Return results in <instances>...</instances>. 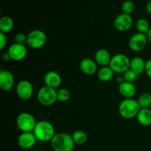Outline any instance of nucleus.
I'll list each match as a JSON object with an SVG mask.
<instances>
[{"label":"nucleus","mask_w":151,"mask_h":151,"mask_svg":"<svg viewBox=\"0 0 151 151\" xmlns=\"http://www.w3.org/2000/svg\"><path fill=\"white\" fill-rule=\"evenodd\" d=\"M32 132L36 137L37 140L43 142H51L56 134L52 124L46 120L37 122Z\"/></svg>","instance_id":"obj_1"},{"label":"nucleus","mask_w":151,"mask_h":151,"mask_svg":"<svg viewBox=\"0 0 151 151\" xmlns=\"http://www.w3.org/2000/svg\"><path fill=\"white\" fill-rule=\"evenodd\" d=\"M50 142L55 151H72L75 145L72 135L66 133L56 134Z\"/></svg>","instance_id":"obj_2"},{"label":"nucleus","mask_w":151,"mask_h":151,"mask_svg":"<svg viewBox=\"0 0 151 151\" xmlns=\"http://www.w3.org/2000/svg\"><path fill=\"white\" fill-rule=\"evenodd\" d=\"M146 10L147 11V13L151 14V1H148L146 4Z\"/></svg>","instance_id":"obj_32"},{"label":"nucleus","mask_w":151,"mask_h":151,"mask_svg":"<svg viewBox=\"0 0 151 151\" xmlns=\"http://www.w3.org/2000/svg\"><path fill=\"white\" fill-rule=\"evenodd\" d=\"M137 102L141 109H149L151 106V94L144 92L139 97Z\"/></svg>","instance_id":"obj_23"},{"label":"nucleus","mask_w":151,"mask_h":151,"mask_svg":"<svg viewBox=\"0 0 151 151\" xmlns=\"http://www.w3.org/2000/svg\"><path fill=\"white\" fill-rule=\"evenodd\" d=\"M47 37L45 32L41 29H35L27 35V44L30 48L38 50L46 44Z\"/></svg>","instance_id":"obj_7"},{"label":"nucleus","mask_w":151,"mask_h":151,"mask_svg":"<svg viewBox=\"0 0 151 151\" xmlns=\"http://www.w3.org/2000/svg\"><path fill=\"white\" fill-rule=\"evenodd\" d=\"M14 22L10 16H3L0 19V32L7 34L13 29Z\"/></svg>","instance_id":"obj_21"},{"label":"nucleus","mask_w":151,"mask_h":151,"mask_svg":"<svg viewBox=\"0 0 151 151\" xmlns=\"http://www.w3.org/2000/svg\"><path fill=\"white\" fill-rule=\"evenodd\" d=\"M71 93L68 89L65 88H59L57 90V100L61 103L67 102L70 99Z\"/></svg>","instance_id":"obj_25"},{"label":"nucleus","mask_w":151,"mask_h":151,"mask_svg":"<svg viewBox=\"0 0 151 151\" xmlns=\"http://www.w3.org/2000/svg\"><path fill=\"white\" fill-rule=\"evenodd\" d=\"M2 59L4 60H5V61H8V60H11V58H10L9 53L7 52H4V54L2 55Z\"/></svg>","instance_id":"obj_31"},{"label":"nucleus","mask_w":151,"mask_h":151,"mask_svg":"<svg viewBox=\"0 0 151 151\" xmlns=\"http://www.w3.org/2000/svg\"><path fill=\"white\" fill-rule=\"evenodd\" d=\"M7 52L10 55L11 60L15 61H21L26 58L27 55V49L25 45L14 43L9 47Z\"/></svg>","instance_id":"obj_11"},{"label":"nucleus","mask_w":151,"mask_h":151,"mask_svg":"<svg viewBox=\"0 0 151 151\" xmlns=\"http://www.w3.org/2000/svg\"><path fill=\"white\" fill-rule=\"evenodd\" d=\"M37 141L33 132H22L17 139L18 145L22 149L32 148Z\"/></svg>","instance_id":"obj_12"},{"label":"nucleus","mask_w":151,"mask_h":151,"mask_svg":"<svg viewBox=\"0 0 151 151\" xmlns=\"http://www.w3.org/2000/svg\"><path fill=\"white\" fill-rule=\"evenodd\" d=\"M80 69L85 75H92L97 72V64L93 59L86 58L80 63Z\"/></svg>","instance_id":"obj_15"},{"label":"nucleus","mask_w":151,"mask_h":151,"mask_svg":"<svg viewBox=\"0 0 151 151\" xmlns=\"http://www.w3.org/2000/svg\"><path fill=\"white\" fill-rule=\"evenodd\" d=\"M137 121L142 126L151 125V110L150 109H141L137 116Z\"/></svg>","instance_id":"obj_19"},{"label":"nucleus","mask_w":151,"mask_h":151,"mask_svg":"<svg viewBox=\"0 0 151 151\" xmlns=\"http://www.w3.org/2000/svg\"><path fill=\"white\" fill-rule=\"evenodd\" d=\"M137 77H138L137 74H136L131 69H128L125 73H123V77L122 78H123L124 81H125V82L134 83V82H135L136 80L137 79Z\"/></svg>","instance_id":"obj_27"},{"label":"nucleus","mask_w":151,"mask_h":151,"mask_svg":"<svg viewBox=\"0 0 151 151\" xmlns=\"http://www.w3.org/2000/svg\"><path fill=\"white\" fill-rule=\"evenodd\" d=\"M16 91L17 96L21 100H27L30 99L33 94V86L30 81L22 80L16 85Z\"/></svg>","instance_id":"obj_8"},{"label":"nucleus","mask_w":151,"mask_h":151,"mask_svg":"<svg viewBox=\"0 0 151 151\" xmlns=\"http://www.w3.org/2000/svg\"><path fill=\"white\" fill-rule=\"evenodd\" d=\"M141 107L137 100L131 99H125L119 104L118 111L122 117L124 119H133L137 117Z\"/></svg>","instance_id":"obj_3"},{"label":"nucleus","mask_w":151,"mask_h":151,"mask_svg":"<svg viewBox=\"0 0 151 151\" xmlns=\"http://www.w3.org/2000/svg\"><path fill=\"white\" fill-rule=\"evenodd\" d=\"M119 91L121 95L125 99H131L135 96L137 93V88L132 83L123 81L119 84Z\"/></svg>","instance_id":"obj_16"},{"label":"nucleus","mask_w":151,"mask_h":151,"mask_svg":"<svg viewBox=\"0 0 151 151\" xmlns=\"http://www.w3.org/2000/svg\"><path fill=\"white\" fill-rule=\"evenodd\" d=\"M114 75V72L109 66H103L97 72V78L102 82H109Z\"/></svg>","instance_id":"obj_20"},{"label":"nucleus","mask_w":151,"mask_h":151,"mask_svg":"<svg viewBox=\"0 0 151 151\" xmlns=\"http://www.w3.org/2000/svg\"><path fill=\"white\" fill-rule=\"evenodd\" d=\"M136 27H137L138 32L146 34V35H147V33L148 32L149 29H150L149 22H147V20H146L145 19H138L137 23H136Z\"/></svg>","instance_id":"obj_24"},{"label":"nucleus","mask_w":151,"mask_h":151,"mask_svg":"<svg viewBox=\"0 0 151 151\" xmlns=\"http://www.w3.org/2000/svg\"><path fill=\"white\" fill-rule=\"evenodd\" d=\"M37 98L43 106H52L57 101V90L44 86L38 90Z\"/></svg>","instance_id":"obj_6"},{"label":"nucleus","mask_w":151,"mask_h":151,"mask_svg":"<svg viewBox=\"0 0 151 151\" xmlns=\"http://www.w3.org/2000/svg\"><path fill=\"white\" fill-rule=\"evenodd\" d=\"M15 83V78L13 73L7 69L1 70L0 72V87L3 91H10Z\"/></svg>","instance_id":"obj_13"},{"label":"nucleus","mask_w":151,"mask_h":151,"mask_svg":"<svg viewBox=\"0 0 151 151\" xmlns=\"http://www.w3.org/2000/svg\"><path fill=\"white\" fill-rule=\"evenodd\" d=\"M147 40H148V41L151 44V27L150 29H149L148 32L147 33Z\"/></svg>","instance_id":"obj_33"},{"label":"nucleus","mask_w":151,"mask_h":151,"mask_svg":"<svg viewBox=\"0 0 151 151\" xmlns=\"http://www.w3.org/2000/svg\"><path fill=\"white\" fill-rule=\"evenodd\" d=\"M14 41L15 43L24 45L25 44L27 43V35H26V34L24 33H22V32L17 33L15 35Z\"/></svg>","instance_id":"obj_28"},{"label":"nucleus","mask_w":151,"mask_h":151,"mask_svg":"<svg viewBox=\"0 0 151 151\" xmlns=\"http://www.w3.org/2000/svg\"><path fill=\"white\" fill-rule=\"evenodd\" d=\"M131 59L124 54H116L112 56L109 66L114 73H125L130 69Z\"/></svg>","instance_id":"obj_4"},{"label":"nucleus","mask_w":151,"mask_h":151,"mask_svg":"<svg viewBox=\"0 0 151 151\" xmlns=\"http://www.w3.org/2000/svg\"><path fill=\"white\" fill-rule=\"evenodd\" d=\"M7 43V38L6 34L0 32V50H3L5 48Z\"/></svg>","instance_id":"obj_29"},{"label":"nucleus","mask_w":151,"mask_h":151,"mask_svg":"<svg viewBox=\"0 0 151 151\" xmlns=\"http://www.w3.org/2000/svg\"><path fill=\"white\" fill-rule=\"evenodd\" d=\"M145 72L148 76V78H150L151 79V59L148 60L147 61H146Z\"/></svg>","instance_id":"obj_30"},{"label":"nucleus","mask_w":151,"mask_h":151,"mask_svg":"<svg viewBox=\"0 0 151 151\" xmlns=\"http://www.w3.org/2000/svg\"><path fill=\"white\" fill-rule=\"evenodd\" d=\"M121 8H122V13L131 15L135 10V4L131 0H126L122 3Z\"/></svg>","instance_id":"obj_26"},{"label":"nucleus","mask_w":151,"mask_h":151,"mask_svg":"<svg viewBox=\"0 0 151 151\" xmlns=\"http://www.w3.org/2000/svg\"><path fill=\"white\" fill-rule=\"evenodd\" d=\"M134 24L132 17L131 15L122 13L116 17L114 20V27L119 32H125L129 30Z\"/></svg>","instance_id":"obj_10"},{"label":"nucleus","mask_w":151,"mask_h":151,"mask_svg":"<svg viewBox=\"0 0 151 151\" xmlns=\"http://www.w3.org/2000/svg\"><path fill=\"white\" fill-rule=\"evenodd\" d=\"M36 124L35 118L28 112H22L16 118V125L22 132H32Z\"/></svg>","instance_id":"obj_5"},{"label":"nucleus","mask_w":151,"mask_h":151,"mask_svg":"<svg viewBox=\"0 0 151 151\" xmlns=\"http://www.w3.org/2000/svg\"><path fill=\"white\" fill-rule=\"evenodd\" d=\"M44 81L45 86L56 89L60 86L62 82L61 77L60 74L55 71H50L44 75Z\"/></svg>","instance_id":"obj_14"},{"label":"nucleus","mask_w":151,"mask_h":151,"mask_svg":"<svg viewBox=\"0 0 151 151\" xmlns=\"http://www.w3.org/2000/svg\"><path fill=\"white\" fill-rule=\"evenodd\" d=\"M111 58L110 52L107 50L100 49L96 52L95 55H94V60L97 64L103 67V66H109Z\"/></svg>","instance_id":"obj_17"},{"label":"nucleus","mask_w":151,"mask_h":151,"mask_svg":"<svg viewBox=\"0 0 151 151\" xmlns=\"http://www.w3.org/2000/svg\"><path fill=\"white\" fill-rule=\"evenodd\" d=\"M72 137L75 144L78 145H82L85 144L87 142V140H88V135H87V134L85 131H81V130L75 131L72 134Z\"/></svg>","instance_id":"obj_22"},{"label":"nucleus","mask_w":151,"mask_h":151,"mask_svg":"<svg viewBox=\"0 0 151 151\" xmlns=\"http://www.w3.org/2000/svg\"><path fill=\"white\" fill-rule=\"evenodd\" d=\"M146 62L143 60L142 58L136 56L131 59V64H130V69L134 71L137 75H140L145 72V69Z\"/></svg>","instance_id":"obj_18"},{"label":"nucleus","mask_w":151,"mask_h":151,"mask_svg":"<svg viewBox=\"0 0 151 151\" xmlns=\"http://www.w3.org/2000/svg\"><path fill=\"white\" fill-rule=\"evenodd\" d=\"M148 41L146 34L137 32L134 34L128 41V46L130 49L134 52H139L142 50L147 45Z\"/></svg>","instance_id":"obj_9"}]
</instances>
